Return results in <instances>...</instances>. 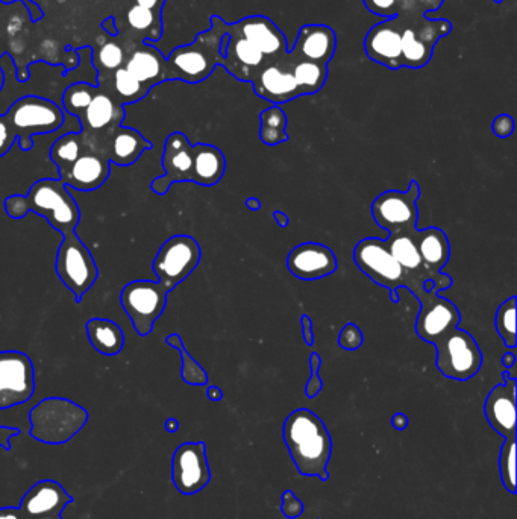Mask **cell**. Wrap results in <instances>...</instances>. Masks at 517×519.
Masks as SVG:
<instances>
[{"label":"cell","instance_id":"e7e4bbea","mask_svg":"<svg viewBox=\"0 0 517 519\" xmlns=\"http://www.w3.org/2000/svg\"><path fill=\"white\" fill-rule=\"evenodd\" d=\"M493 2H495V4H501L502 0H493Z\"/></svg>","mask_w":517,"mask_h":519},{"label":"cell","instance_id":"f1b7e54d","mask_svg":"<svg viewBox=\"0 0 517 519\" xmlns=\"http://www.w3.org/2000/svg\"><path fill=\"white\" fill-rule=\"evenodd\" d=\"M226 170V158L217 146L198 143L193 146L192 183L213 187L220 183Z\"/></svg>","mask_w":517,"mask_h":519},{"label":"cell","instance_id":"bcb514c9","mask_svg":"<svg viewBox=\"0 0 517 519\" xmlns=\"http://www.w3.org/2000/svg\"><path fill=\"white\" fill-rule=\"evenodd\" d=\"M369 13L375 16L392 19L398 16V2L396 0H363Z\"/></svg>","mask_w":517,"mask_h":519},{"label":"cell","instance_id":"d6a6232c","mask_svg":"<svg viewBox=\"0 0 517 519\" xmlns=\"http://www.w3.org/2000/svg\"><path fill=\"white\" fill-rule=\"evenodd\" d=\"M401 20L404 25L402 26V67L420 69L427 66L433 58L434 49L425 45L402 17Z\"/></svg>","mask_w":517,"mask_h":519},{"label":"cell","instance_id":"6f0895ef","mask_svg":"<svg viewBox=\"0 0 517 519\" xmlns=\"http://www.w3.org/2000/svg\"><path fill=\"white\" fill-rule=\"evenodd\" d=\"M207 397L210 398L211 401H222L223 400V392L220 391L217 386H210L207 389Z\"/></svg>","mask_w":517,"mask_h":519},{"label":"cell","instance_id":"836d02e7","mask_svg":"<svg viewBox=\"0 0 517 519\" xmlns=\"http://www.w3.org/2000/svg\"><path fill=\"white\" fill-rule=\"evenodd\" d=\"M87 143L82 139L81 133H67L52 145L49 157L52 163L58 167V173L63 175L72 167V164L81 157L87 149Z\"/></svg>","mask_w":517,"mask_h":519},{"label":"cell","instance_id":"680465c9","mask_svg":"<svg viewBox=\"0 0 517 519\" xmlns=\"http://www.w3.org/2000/svg\"><path fill=\"white\" fill-rule=\"evenodd\" d=\"M501 362L507 369L514 368V366H516V356H514L513 353L505 354V356L502 357Z\"/></svg>","mask_w":517,"mask_h":519},{"label":"cell","instance_id":"ab89813d","mask_svg":"<svg viewBox=\"0 0 517 519\" xmlns=\"http://www.w3.org/2000/svg\"><path fill=\"white\" fill-rule=\"evenodd\" d=\"M499 472H501L502 486L510 494H516V438L504 439L499 454Z\"/></svg>","mask_w":517,"mask_h":519},{"label":"cell","instance_id":"277c9868","mask_svg":"<svg viewBox=\"0 0 517 519\" xmlns=\"http://www.w3.org/2000/svg\"><path fill=\"white\" fill-rule=\"evenodd\" d=\"M88 419L87 410L75 401L44 398L29 412L31 436L41 444H67L87 425Z\"/></svg>","mask_w":517,"mask_h":519},{"label":"cell","instance_id":"11a10c76","mask_svg":"<svg viewBox=\"0 0 517 519\" xmlns=\"http://www.w3.org/2000/svg\"><path fill=\"white\" fill-rule=\"evenodd\" d=\"M164 0H137V5L140 7L148 8V10L155 11V13L161 14V7H163Z\"/></svg>","mask_w":517,"mask_h":519},{"label":"cell","instance_id":"83f0119b","mask_svg":"<svg viewBox=\"0 0 517 519\" xmlns=\"http://www.w3.org/2000/svg\"><path fill=\"white\" fill-rule=\"evenodd\" d=\"M414 242L419 249L423 265L431 274L439 275L448 265L451 258V243L445 231L430 227L425 230H416Z\"/></svg>","mask_w":517,"mask_h":519},{"label":"cell","instance_id":"2e32d148","mask_svg":"<svg viewBox=\"0 0 517 519\" xmlns=\"http://www.w3.org/2000/svg\"><path fill=\"white\" fill-rule=\"evenodd\" d=\"M125 116L123 105H120L110 93L99 90L79 117L82 139L91 148H98L99 143L111 131L122 125Z\"/></svg>","mask_w":517,"mask_h":519},{"label":"cell","instance_id":"94428289","mask_svg":"<svg viewBox=\"0 0 517 519\" xmlns=\"http://www.w3.org/2000/svg\"><path fill=\"white\" fill-rule=\"evenodd\" d=\"M246 207L249 208V210H260L261 208V202L260 199L257 198H248L246 199Z\"/></svg>","mask_w":517,"mask_h":519},{"label":"cell","instance_id":"7c38bea8","mask_svg":"<svg viewBox=\"0 0 517 519\" xmlns=\"http://www.w3.org/2000/svg\"><path fill=\"white\" fill-rule=\"evenodd\" d=\"M35 392V369L22 351H0V410L28 403Z\"/></svg>","mask_w":517,"mask_h":519},{"label":"cell","instance_id":"f5cc1de1","mask_svg":"<svg viewBox=\"0 0 517 519\" xmlns=\"http://www.w3.org/2000/svg\"><path fill=\"white\" fill-rule=\"evenodd\" d=\"M0 519H26L19 507H0Z\"/></svg>","mask_w":517,"mask_h":519},{"label":"cell","instance_id":"4fadbf2b","mask_svg":"<svg viewBox=\"0 0 517 519\" xmlns=\"http://www.w3.org/2000/svg\"><path fill=\"white\" fill-rule=\"evenodd\" d=\"M172 480L182 495H195L211 482L205 442H185L173 453Z\"/></svg>","mask_w":517,"mask_h":519},{"label":"cell","instance_id":"484cf974","mask_svg":"<svg viewBox=\"0 0 517 519\" xmlns=\"http://www.w3.org/2000/svg\"><path fill=\"white\" fill-rule=\"evenodd\" d=\"M414 233L387 237L386 243L389 246L390 254L417 283L423 284L425 281L433 280L437 284H442L445 289H449L454 284L451 275L445 274V272H440L439 275L431 274L423 265L419 249L414 242Z\"/></svg>","mask_w":517,"mask_h":519},{"label":"cell","instance_id":"f546056e","mask_svg":"<svg viewBox=\"0 0 517 519\" xmlns=\"http://www.w3.org/2000/svg\"><path fill=\"white\" fill-rule=\"evenodd\" d=\"M125 69L149 90L166 81V60L157 49L149 45L137 49L129 58Z\"/></svg>","mask_w":517,"mask_h":519},{"label":"cell","instance_id":"7bdbcfd3","mask_svg":"<svg viewBox=\"0 0 517 519\" xmlns=\"http://www.w3.org/2000/svg\"><path fill=\"white\" fill-rule=\"evenodd\" d=\"M364 337L363 331L354 322H348L345 327L340 331L339 345L342 346L343 350L355 351L363 346Z\"/></svg>","mask_w":517,"mask_h":519},{"label":"cell","instance_id":"ee69618b","mask_svg":"<svg viewBox=\"0 0 517 519\" xmlns=\"http://www.w3.org/2000/svg\"><path fill=\"white\" fill-rule=\"evenodd\" d=\"M123 58H125V54L116 43H107V45L102 46L101 52H99V63L105 70L116 72L122 66Z\"/></svg>","mask_w":517,"mask_h":519},{"label":"cell","instance_id":"3957f363","mask_svg":"<svg viewBox=\"0 0 517 519\" xmlns=\"http://www.w3.org/2000/svg\"><path fill=\"white\" fill-rule=\"evenodd\" d=\"M228 23L219 16L211 17V28L201 32L192 45L175 49L166 60V79H179L199 84L210 78L217 66H223L222 40Z\"/></svg>","mask_w":517,"mask_h":519},{"label":"cell","instance_id":"be15d7a7","mask_svg":"<svg viewBox=\"0 0 517 519\" xmlns=\"http://www.w3.org/2000/svg\"><path fill=\"white\" fill-rule=\"evenodd\" d=\"M40 519H63V518H61V515H58V516H47V518H40Z\"/></svg>","mask_w":517,"mask_h":519},{"label":"cell","instance_id":"b9f144b4","mask_svg":"<svg viewBox=\"0 0 517 519\" xmlns=\"http://www.w3.org/2000/svg\"><path fill=\"white\" fill-rule=\"evenodd\" d=\"M398 16L416 17L427 16L430 11L439 10L443 0H396Z\"/></svg>","mask_w":517,"mask_h":519},{"label":"cell","instance_id":"f6af8a7d","mask_svg":"<svg viewBox=\"0 0 517 519\" xmlns=\"http://www.w3.org/2000/svg\"><path fill=\"white\" fill-rule=\"evenodd\" d=\"M308 362H310V380H308L307 386H305V395H307L308 398H316L317 395L320 394V391H322L323 387V381L322 378H320L319 375V369L320 366H322V359H320L319 354L313 353L310 356V359H308Z\"/></svg>","mask_w":517,"mask_h":519},{"label":"cell","instance_id":"74e56055","mask_svg":"<svg viewBox=\"0 0 517 519\" xmlns=\"http://www.w3.org/2000/svg\"><path fill=\"white\" fill-rule=\"evenodd\" d=\"M516 296H510L507 301L502 302L496 312L495 327L501 339L508 348H516Z\"/></svg>","mask_w":517,"mask_h":519},{"label":"cell","instance_id":"1f68e13d","mask_svg":"<svg viewBox=\"0 0 517 519\" xmlns=\"http://www.w3.org/2000/svg\"><path fill=\"white\" fill-rule=\"evenodd\" d=\"M286 113L282 111L279 105H272L267 110L260 113V140L267 146L281 145V143L289 142V134H287Z\"/></svg>","mask_w":517,"mask_h":519},{"label":"cell","instance_id":"5b68a950","mask_svg":"<svg viewBox=\"0 0 517 519\" xmlns=\"http://www.w3.org/2000/svg\"><path fill=\"white\" fill-rule=\"evenodd\" d=\"M354 262L357 268L378 286L389 289L393 302H399L398 290H410L417 299L423 295V284L414 281L390 254L386 240L369 237L361 240L354 249Z\"/></svg>","mask_w":517,"mask_h":519},{"label":"cell","instance_id":"d4e9b609","mask_svg":"<svg viewBox=\"0 0 517 519\" xmlns=\"http://www.w3.org/2000/svg\"><path fill=\"white\" fill-rule=\"evenodd\" d=\"M243 37L257 48L266 60H275L289 52V43L281 29L266 16H249L235 22Z\"/></svg>","mask_w":517,"mask_h":519},{"label":"cell","instance_id":"8fae6325","mask_svg":"<svg viewBox=\"0 0 517 519\" xmlns=\"http://www.w3.org/2000/svg\"><path fill=\"white\" fill-rule=\"evenodd\" d=\"M420 187L416 180L411 181L405 192L387 190L381 193L372 204V216L378 227L389 231V236L411 234L417 230V201Z\"/></svg>","mask_w":517,"mask_h":519},{"label":"cell","instance_id":"e0dca14e","mask_svg":"<svg viewBox=\"0 0 517 519\" xmlns=\"http://www.w3.org/2000/svg\"><path fill=\"white\" fill-rule=\"evenodd\" d=\"M220 52L225 58L223 67L235 79L243 82H252L261 67L266 66L269 61L243 37L235 23L228 25V32L223 37Z\"/></svg>","mask_w":517,"mask_h":519},{"label":"cell","instance_id":"9c48e42d","mask_svg":"<svg viewBox=\"0 0 517 519\" xmlns=\"http://www.w3.org/2000/svg\"><path fill=\"white\" fill-rule=\"evenodd\" d=\"M167 292L158 281L135 280L120 292V306L131 319L138 336L146 337L154 330L155 322L167 306Z\"/></svg>","mask_w":517,"mask_h":519},{"label":"cell","instance_id":"5bb4252c","mask_svg":"<svg viewBox=\"0 0 517 519\" xmlns=\"http://www.w3.org/2000/svg\"><path fill=\"white\" fill-rule=\"evenodd\" d=\"M439 289L423 292L417 301L420 312L416 319V334L428 343H436L460 325L461 315L454 302L442 298Z\"/></svg>","mask_w":517,"mask_h":519},{"label":"cell","instance_id":"d590c367","mask_svg":"<svg viewBox=\"0 0 517 519\" xmlns=\"http://www.w3.org/2000/svg\"><path fill=\"white\" fill-rule=\"evenodd\" d=\"M113 90V98L120 105L134 104V102L145 98L149 93L148 87L137 81L125 67H120L114 72Z\"/></svg>","mask_w":517,"mask_h":519},{"label":"cell","instance_id":"7dc6e473","mask_svg":"<svg viewBox=\"0 0 517 519\" xmlns=\"http://www.w3.org/2000/svg\"><path fill=\"white\" fill-rule=\"evenodd\" d=\"M282 515L289 519H298L299 516L304 515L305 506L292 491L282 492Z\"/></svg>","mask_w":517,"mask_h":519},{"label":"cell","instance_id":"c3c4849f","mask_svg":"<svg viewBox=\"0 0 517 519\" xmlns=\"http://www.w3.org/2000/svg\"><path fill=\"white\" fill-rule=\"evenodd\" d=\"M492 131L499 139H507L514 133V120L508 114H499L492 123Z\"/></svg>","mask_w":517,"mask_h":519},{"label":"cell","instance_id":"db71d44e","mask_svg":"<svg viewBox=\"0 0 517 519\" xmlns=\"http://www.w3.org/2000/svg\"><path fill=\"white\" fill-rule=\"evenodd\" d=\"M408 424H410V419H408L404 413H396V415H393L392 427L396 428V430H405V428L408 427Z\"/></svg>","mask_w":517,"mask_h":519},{"label":"cell","instance_id":"8992f818","mask_svg":"<svg viewBox=\"0 0 517 519\" xmlns=\"http://www.w3.org/2000/svg\"><path fill=\"white\" fill-rule=\"evenodd\" d=\"M4 116L23 152L34 148L32 137L55 133L66 122L64 111L55 102L38 96L20 98Z\"/></svg>","mask_w":517,"mask_h":519},{"label":"cell","instance_id":"44dd1931","mask_svg":"<svg viewBox=\"0 0 517 519\" xmlns=\"http://www.w3.org/2000/svg\"><path fill=\"white\" fill-rule=\"evenodd\" d=\"M110 173L111 163L107 157L98 149L87 146L72 167L60 175V180L79 192H94L107 183Z\"/></svg>","mask_w":517,"mask_h":519},{"label":"cell","instance_id":"7a4b0ae2","mask_svg":"<svg viewBox=\"0 0 517 519\" xmlns=\"http://www.w3.org/2000/svg\"><path fill=\"white\" fill-rule=\"evenodd\" d=\"M4 207L11 219H23L26 214L35 213L63 236L76 231L81 222L79 205L60 178L35 181L28 195L8 196Z\"/></svg>","mask_w":517,"mask_h":519},{"label":"cell","instance_id":"30bf717a","mask_svg":"<svg viewBox=\"0 0 517 519\" xmlns=\"http://www.w3.org/2000/svg\"><path fill=\"white\" fill-rule=\"evenodd\" d=\"M202 251L198 240L192 236L178 234L170 237L161 245L155 255L152 269L157 275L158 283L172 292L178 284L195 272L201 263Z\"/></svg>","mask_w":517,"mask_h":519},{"label":"cell","instance_id":"603a6c76","mask_svg":"<svg viewBox=\"0 0 517 519\" xmlns=\"http://www.w3.org/2000/svg\"><path fill=\"white\" fill-rule=\"evenodd\" d=\"M517 378H510L490 391L484 404L487 422L504 439L516 438Z\"/></svg>","mask_w":517,"mask_h":519},{"label":"cell","instance_id":"cb8c5ba5","mask_svg":"<svg viewBox=\"0 0 517 519\" xmlns=\"http://www.w3.org/2000/svg\"><path fill=\"white\" fill-rule=\"evenodd\" d=\"M337 49V35L326 25H304L299 29L295 46L290 49V57L295 61H313L328 64Z\"/></svg>","mask_w":517,"mask_h":519},{"label":"cell","instance_id":"60d3db41","mask_svg":"<svg viewBox=\"0 0 517 519\" xmlns=\"http://www.w3.org/2000/svg\"><path fill=\"white\" fill-rule=\"evenodd\" d=\"M128 22L135 31H154L157 40L161 37V14L155 13V11L134 5L128 11Z\"/></svg>","mask_w":517,"mask_h":519},{"label":"cell","instance_id":"9f6ffc18","mask_svg":"<svg viewBox=\"0 0 517 519\" xmlns=\"http://www.w3.org/2000/svg\"><path fill=\"white\" fill-rule=\"evenodd\" d=\"M273 219H275L279 227L286 228L290 225L289 216L286 213H282V211H273Z\"/></svg>","mask_w":517,"mask_h":519},{"label":"cell","instance_id":"4316f807","mask_svg":"<svg viewBox=\"0 0 517 519\" xmlns=\"http://www.w3.org/2000/svg\"><path fill=\"white\" fill-rule=\"evenodd\" d=\"M99 152L116 166L128 167L137 163L141 155L152 149V143L141 136L137 129L120 125L98 145Z\"/></svg>","mask_w":517,"mask_h":519},{"label":"cell","instance_id":"8d00e7d4","mask_svg":"<svg viewBox=\"0 0 517 519\" xmlns=\"http://www.w3.org/2000/svg\"><path fill=\"white\" fill-rule=\"evenodd\" d=\"M166 343L170 348H175L181 354L182 368L181 377L185 383L190 386H207L208 374L192 356L185 350L184 342H182L179 334H170L166 337Z\"/></svg>","mask_w":517,"mask_h":519},{"label":"cell","instance_id":"681fc988","mask_svg":"<svg viewBox=\"0 0 517 519\" xmlns=\"http://www.w3.org/2000/svg\"><path fill=\"white\" fill-rule=\"evenodd\" d=\"M16 142V137L11 133L5 116H0V158L5 157Z\"/></svg>","mask_w":517,"mask_h":519},{"label":"cell","instance_id":"9a60e30c","mask_svg":"<svg viewBox=\"0 0 517 519\" xmlns=\"http://www.w3.org/2000/svg\"><path fill=\"white\" fill-rule=\"evenodd\" d=\"M293 64L295 60L290 57L289 52L275 60L267 61L266 66L261 67L251 82L258 98L266 99L273 105L286 104L293 99L301 98V90L293 75Z\"/></svg>","mask_w":517,"mask_h":519},{"label":"cell","instance_id":"ac0fdd59","mask_svg":"<svg viewBox=\"0 0 517 519\" xmlns=\"http://www.w3.org/2000/svg\"><path fill=\"white\" fill-rule=\"evenodd\" d=\"M163 167V177L155 178L151 183V190L157 195H167L175 183L192 181L193 145H190L185 134L172 133L167 137L164 143Z\"/></svg>","mask_w":517,"mask_h":519},{"label":"cell","instance_id":"4dcf8cb0","mask_svg":"<svg viewBox=\"0 0 517 519\" xmlns=\"http://www.w3.org/2000/svg\"><path fill=\"white\" fill-rule=\"evenodd\" d=\"M88 340L98 353L117 356L125 346V334L119 324L105 318H93L85 324Z\"/></svg>","mask_w":517,"mask_h":519},{"label":"cell","instance_id":"e575fe53","mask_svg":"<svg viewBox=\"0 0 517 519\" xmlns=\"http://www.w3.org/2000/svg\"><path fill=\"white\" fill-rule=\"evenodd\" d=\"M293 75L298 84L301 95H314L323 89L328 79V64L313 63V61L299 60L293 64Z\"/></svg>","mask_w":517,"mask_h":519},{"label":"cell","instance_id":"91938a15","mask_svg":"<svg viewBox=\"0 0 517 519\" xmlns=\"http://www.w3.org/2000/svg\"><path fill=\"white\" fill-rule=\"evenodd\" d=\"M164 428H166L167 433H176L179 430V422L178 419L169 418L164 424Z\"/></svg>","mask_w":517,"mask_h":519},{"label":"cell","instance_id":"7402d4cb","mask_svg":"<svg viewBox=\"0 0 517 519\" xmlns=\"http://www.w3.org/2000/svg\"><path fill=\"white\" fill-rule=\"evenodd\" d=\"M70 503L73 497L63 485L55 480H41L26 492L19 509L26 519H40L61 515Z\"/></svg>","mask_w":517,"mask_h":519},{"label":"cell","instance_id":"6125c7cd","mask_svg":"<svg viewBox=\"0 0 517 519\" xmlns=\"http://www.w3.org/2000/svg\"><path fill=\"white\" fill-rule=\"evenodd\" d=\"M4 84H5V75H4V72H2V70H0V92H2V89H4Z\"/></svg>","mask_w":517,"mask_h":519},{"label":"cell","instance_id":"03108f58","mask_svg":"<svg viewBox=\"0 0 517 519\" xmlns=\"http://www.w3.org/2000/svg\"><path fill=\"white\" fill-rule=\"evenodd\" d=\"M317 519H319V518H317Z\"/></svg>","mask_w":517,"mask_h":519},{"label":"cell","instance_id":"f907efd6","mask_svg":"<svg viewBox=\"0 0 517 519\" xmlns=\"http://www.w3.org/2000/svg\"><path fill=\"white\" fill-rule=\"evenodd\" d=\"M20 435L19 428L14 427H2L0 425V448H4L5 451L11 450V439L16 438Z\"/></svg>","mask_w":517,"mask_h":519},{"label":"cell","instance_id":"d6986e66","mask_svg":"<svg viewBox=\"0 0 517 519\" xmlns=\"http://www.w3.org/2000/svg\"><path fill=\"white\" fill-rule=\"evenodd\" d=\"M402 20L395 16L378 23L364 38V51L375 63L390 70L402 67Z\"/></svg>","mask_w":517,"mask_h":519},{"label":"cell","instance_id":"816d5d0a","mask_svg":"<svg viewBox=\"0 0 517 519\" xmlns=\"http://www.w3.org/2000/svg\"><path fill=\"white\" fill-rule=\"evenodd\" d=\"M301 324H302V333H304L305 345L313 346L314 345L313 321H311L310 316L302 315Z\"/></svg>","mask_w":517,"mask_h":519},{"label":"cell","instance_id":"f35d334b","mask_svg":"<svg viewBox=\"0 0 517 519\" xmlns=\"http://www.w3.org/2000/svg\"><path fill=\"white\" fill-rule=\"evenodd\" d=\"M96 87L85 84V82H78V84L70 85L69 89L64 92L63 107L67 113L75 117H81L85 108L90 105L91 99L98 93Z\"/></svg>","mask_w":517,"mask_h":519},{"label":"cell","instance_id":"ffe728a7","mask_svg":"<svg viewBox=\"0 0 517 519\" xmlns=\"http://www.w3.org/2000/svg\"><path fill=\"white\" fill-rule=\"evenodd\" d=\"M287 268L299 280L313 281L333 275L339 269V262L328 246L307 242L290 251Z\"/></svg>","mask_w":517,"mask_h":519},{"label":"cell","instance_id":"ba28073f","mask_svg":"<svg viewBox=\"0 0 517 519\" xmlns=\"http://www.w3.org/2000/svg\"><path fill=\"white\" fill-rule=\"evenodd\" d=\"M434 346L437 350V368L449 380H470L483 366V351L477 340L461 328L449 331Z\"/></svg>","mask_w":517,"mask_h":519},{"label":"cell","instance_id":"6da1fadb","mask_svg":"<svg viewBox=\"0 0 517 519\" xmlns=\"http://www.w3.org/2000/svg\"><path fill=\"white\" fill-rule=\"evenodd\" d=\"M282 439L299 474L329 479L328 463L333 454V439L325 422L308 409H298L282 425Z\"/></svg>","mask_w":517,"mask_h":519},{"label":"cell","instance_id":"52a82bcc","mask_svg":"<svg viewBox=\"0 0 517 519\" xmlns=\"http://www.w3.org/2000/svg\"><path fill=\"white\" fill-rule=\"evenodd\" d=\"M55 271L61 283L73 293L76 302H81L85 293L98 281V265L76 231L64 234L57 252Z\"/></svg>","mask_w":517,"mask_h":519}]
</instances>
